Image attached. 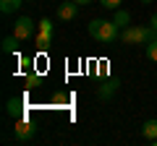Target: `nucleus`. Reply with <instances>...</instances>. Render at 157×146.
<instances>
[{
	"instance_id": "13",
	"label": "nucleus",
	"mask_w": 157,
	"mask_h": 146,
	"mask_svg": "<svg viewBox=\"0 0 157 146\" xmlns=\"http://www.w3.org/2000/svg\"><path fill=\"white\" fill-rule=\"evenodd\" d=\"M37 86H42V76L39 73H29L26 76V89H37Z\"/></svg>"
},
{
	"instance_id": "14",
	"label": "nucleus",
	"mask_w": 157,
	"mask_h": 146,
	"mask_svg": "<svg viewBox=\"0 0 157 146\" xmlns=\"http://www.w3.org/2000/svg\"><path fill=\"white\" fill-rule=\"evenodd\" d=\"M50 45H52V37H47V34L39 31V34H37V47H39V50H47Z\"/></svg>"
},
{
	"instance_id": "9",
	"label": "nucleus",
	"mask_w": 157,
	"mask_h": 146,
	"mask_svg": "<svg viewBox=\"0 0 157 146\" xmlns=\"http://www.w3.org/2000/svg\"><path fill=\"white\" fill-rule=\"evenodd\" d=\"M141 136L147 141H155L157 138V120H144L141 123Z\"/></svg>"
},
{
	"instance_id": "5",
	"label": "nucleus",
	"mask_w": 157,
	"mask_h": 146,
	"mask_svg": "<svg viewBox=\"0 0 157 146\" xmlns=\"http://www.w3.org/2000/svg\"><path fill=\"white\" fill-rule=\"evenodd\" d=\"M24 112H26V97H11L6 104V115L8 118H24Z\"/></svg>"
},
{
	"instance_id": "6",
	"label": "nucleus",
	"mask_w": 157,
	"mask_h": 146,
	"mask_svg": "<svg viewBox=\"0 0 157 146\" xmlns=\"http://www.w3.org/2000/svg\"><path fill=\"white\" fill-rule=\"evenodd\" d=\"M78 16V3L71 0V3H60L58 5V21H73Z\"/></svg>"
},
{
	"instance_id": "16",
	"label": "nucleus",
	"mask_w": 157,
	"mask_h": 146,
	"mask_svg": "<svg viewBox=\"0 0 157 146\" xmlns=\"http://www.w3.org/2000/svg\"><path fill=\"white\" fill-rule=\"evenodd\" d=\"M102 5L107 8V11H118V8H121V3H123V0H100Z\"/></svg>"
},
{
	"instance_id": "12",
	"label": "nucleus",
	"mask_w": 157,
	"mask_h": 146,
	"mask_svg": "<svg viewBox=\"0 0 157 146\" xmlns=\"http://www.w3.org/2000/svg\"><path fill=\"white\" fill-rule=\"evenodd\" d=\"M39 31L47 34V37H52V34H55V24H52L50 18H42V21H39Z\"/></svg>"
},
{
	"instance_id": "4",
	"label": "nucleus",
	"mask_w": 157,
	"mask_h": 146,
	"mask_svg": "<svg viewBox=\"0 0 157 146\" xmlns=\"http://www.w3.org/2000/svg\"><path fill=\"white\" fill-rule=\"evenodd\" d=\"M13 133H16V141H32L34 136H37V125L29 123L26 118H18V120H16V128H13Z\"/></svg>"
},
{
	"instance_id": "19",
	"label": "nucleus",
	"mask_w": 157,
	"mask_h": 146,
	"mask_svg": "<svg viewBox=\"0 0 157 146\" xmlns=\"http://www.w3.org/2000/svg\"><path fill=\"white\" fill-rule=\"evenodd\" d=\"M78 5H89V3H94V0H76Z\"/></svg>"
},
{
	"instance_id": "20",
	"label": "nucleus",
	"mask_w": 157,
	"mask_h": 146,
	"mask_svg": "<svg viewBox=\"0 0 157 146\" xmlns=\"http://www.w3.org/2000/svg\"><path fill=\"white\" fill-rule=\"evenodd\" d=\"M139 3H141V5H149V3H152V0H139Z\"/></svg>"
},
{
	"instance_id": "2",
	"label": "nucleus",
	"mask_w": 157,
	"mask_h": 146,
	"mask_svg": "<svg viewBox=\"0 0 157 146\" xmlns=\"http://www.w3.org/2000/svg\"><path fill=\"white\" fill-rule=\"evenodd\" d=\"M152 39H157V29L152 26H126L121 31L123 45H149Z\"/></svg>"
},
{
	"instance_id": "8",
	"label": "nucleus",
	"mask_w": 157,
	"mask_h": 146,
	"mask_svg": "<svg viewBox=\"0 0 157 146\" xmlns=\"http://www.w3.org/2000/svg\"><path fill=\"white\" fill-rule=\"evenodd\" d=\"M26 0H0V13H6V16H11V13H16L18 8L24 5Z\"/></svg>"
},
{
	"instance_id": "10",
	"label": "nucleus",
	"mask_w": 157,
	"mask_h": 146,
	"mask_svg": "<svg viewBox=\"0 0 157 146\" xmlns=\"http://www.w3.org/2000/svg\"><path fill=\"white\" fill-rule=\"evenodd\" d=\"M113 21H115L121 29H126V26H131V13H128V11H123V8H118L115 16H113Z\"/></svg>"
},
{
	"instance_id": "11",
	"label": "nucleus",
	"mask_w": 157,
	"mask_h": 146,
	"mask_svg": "<svg viewBox=\"0 0 157 146\" xmlns=\"http://www.w3.org/2000/svg\"><path fill=\"white\" fill-rule=\"evenodd\" d=\"M16 42H18V37L16 34H8L6 39H3V52H6V55H13V52H16Z\"/></svg>"
},
{
	"instance_id": "1",
	"label": "nucleus",
	"mask_w": 157,
	"mask_h": 146,
	"mask_svg": "<svg viewBox=\"0 0 157 146\" xmlns=\"http://www.w3.org/2000/svg\"><path fill=\"white\" fill-rule=\"evenodd\" d=\"M89 34L100 45H115L121 39V26L107 18H94V21H89Z\"/></svg>"
},
{
	"instance_id": "18",
	"label": "nucleus",
	"mask_w": 157,
	"mask_h": 146,
	"mask_svg": "<svg viewBox=\"0 0 157 146\" xmlns=\"http://www.w3.org/2000/svg\"><path fill=\"white\" fill-rule=\"evenodd\" d=\"M149 26H152V29H157V13H155L152 18H149Z\"/></svg>"
},
{
	"instance_id": "7",
	"label": "nucleus",
	"mask_w": 157,
	"mask_h": 146,
	"mask_svg": "<svg viewBox=\"0 0 157 146\" xmlns=\"http://www.w3.org/2000/svg\"><path fill=\"white\" fill-rule=\"evenodd\" d=\"M115 89H118V81L107 78V81H102V84H100V89H97V97H100V99H110V97L115 94Z\"/></svg>"
},
{
	"instance_id": "22",
	"label": "nucleus",
	"mask_w": 157,
	"mask_h": 146,
	"mask_svg": "<svg viewBox=\"0 0 157 146\" xmlns=\"http://www.w3.org/2000/svg\"><path fill=\"white\" fill-rule=\"evenodd\" d=\"M26 3H34V0H26Z\"/></svg>"
},
{
	"instance_id": "21",
	"label": "nucleus",
	"mask_w": 157,
	"mask_h": 146,
	"mask_svg": "<svg viewBox=\"0 0 157 146\" xmlns=\"http://www.w3.org/2000/svg\"><path fill=\"white\" fill-rule=\"evenodd\" d=\"M152 144H155V146H157V138H155V141H152Z\"/></svg>"
},
{
	"instance_id": "15",
	"label": "nucleus",
	"mask_w": 157,
	"mask_h": 146,
	"mask_svg": "<svg viewBox=\"0 0 157 146\" xmlns=\"http://www.w3.org/2000/svg\"><path fill=\"white\" fill-rule=\"evenodd\" d=\"M147 57H149V60H155V63H157V39H152L149 45H147Z\"/></svg>"
},
{
	"instance_id": "3",
	"label": "nucleus",
	"mask_w": 157,
	"mask_h": 146,
	"mask_svg": "<svg viewBox=\"0 0 157 146\" xmlns=\"http://www.w3.org/2000/svg\"><path fill=\"white\" fill-rule=\"evenodd\" d=\"M13 34L18 37V42H26L34 37V21L29 16H18L16 24H13Z\"/></svg>"
},
{
	"instance_id": "17",
	"label": "nucleus",
	"mask_w": 157,
	"mask_h": 146,
	"mask_svg": "<svg viewBox=\"0 0 157 146\" xmlns=\"http://www.w3.org/2000/svg\"><path fill=\"white\" fill-rule=\"evenodd\" d=\"M52 99H55L58 104H66V102H68V97H66V94H55V97H52Z\"/></svg>"
}]
</instances>
